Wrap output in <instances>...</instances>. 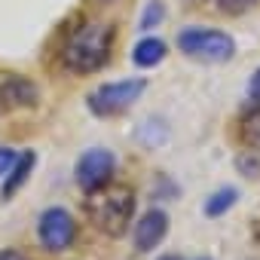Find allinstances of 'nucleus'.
<instances>
[{
    "label": "nucleus",
    "instance_id": "10",
    "mask_svg": "<svg viewBox=\"0 0 260 260\" xmlns=\"http://www.w3.org/2000/svg\"><path fill=\"white\" fill-rule=\"evenodd\" d=\"M31 169H34V153H31V150H25V153L16 159V166L10 169V178H7V184H4V199H13V196L19 193V187L28 181Z\"/></svg>",
    "mask_w": 260,
    "mask_h": 260
},
{
    "label": "nucleus",
    "instance_id": "4",
    "mask_svg": "<svg viewBox=\"0 0 260 260\" xmlns=\"http://www.w3.org/2000/svg\"><path fill=\"white\" fill-rule=\"evenodd\" d=\"M144 80H116V83H104L98 86L92 95H89V110L95 116H113V113H122L128 110L144 92Z\"/></svg>",
    "mask_w": 260,
    "mask_h": 260
},
{
    "label": "nucleus",
    "instance_id": "8",
    "mask_svg": "<svg viewBox=\"0 0 260 260\" xmlns=\"http://www.w3.org/2000/svg\"><path fill=\"white\" fill-rule=\"evenodd\" d=\"M37 86L25 77H10L0 83V107L4 110H19V107H34L37 104Z\"/></svg>",
    "mask_w": 260,
    "mask_h": 260
},
{
    "label": "nucleus",
    "instance_id": "14",
    "mask_svg": "<svg viewBox=\"0 0 260 260\" xmlns=\"http://www.w3.org/2000/svg\"><path fill=\"white\" fill-rule=\"evenodd\" d=\"M220 4V10H226V13H245L248 7H254L257 0H217Z\"/></svg>",
    "mask_w": 260,
    "mask_h": 260
},
{
    "label": "nucleus",
    "instance_id": "17",
    "mask_svg": "<svg viewBox=\"0 0 260 260\" xmlns=\"http://www.w3.org/2000/svg\"><path fill=\"white\" fill-rule=\"evenodd\" d=\"M0 260H28V257L19 254V251H13V248H7V251H0Z\"/></svg>",
    "mask_w": 260,
    "mask_h": 260
},
{
    "label": "nucleus",
    "instance_id": "2",
    "mask_svg": "<svg viewBox=\"0 0 260 260\" xmlns=\"http://www.w3.org/2000/svg\"><path fill=\"white\" fill-rule=\"evenodd\" d=\"M135 214V193L128 187H104L98 193H92L89 202V217L95 220V226L107 236H122L128 220Z\"/></svg>",
    "mask_w": 260,
    "mask_h": 260
},
{
    "label": "nucleus",
    "instance_id": "7",
    "mask_svg": "<svg viewBox=\"0 0 260 260\" xmlns=\"http://www.w3.org/2000/svg\"><path fill=\"white\" fill-rule=\"evenodd\" d=\"M166 233H169V214L153 208V211L141 214V220L135 226V248L138 251H153L166 239Z\"/></svg>",
    "mask_w": 260,
    "mask_h": 260
},
{
    "label": "nucleus",
    "instance_id": "3",
    "mask_svg": "<svg viewBox=\"0 0 260 260\" xmlns=\"http://www.w3.org/2000/svg\"><path fill=\"white\" fill-rule=\"evenodd\" d=\"M178 49L196 61L220 64V61L233 58L236 43L226 31H217V28H184L178 34Z\"/></svg>",
    "mask_w": 260,
    "mask_h": 260
},
{
    "label": "nucleus",
    "instance_id": "12",
    "mask_svg": "<svg viewBox=\"0 0 260 260\" xmlns=\"http://www.w3.org/2000/svg\"><path fill=\"white\" fill-rule=\"evenodd\" d=\"M239 135H242V141H245L248 147L260 150V107L242 116V122H239Z\"/></svg>",
    "mask_w": 260,
    "mask_h": 260
},
{
    "label": "nucleus",
    "instance_id": "13",
    "mask_svg": "<svg viewBox=\"0 0 260 260\" xmlns=\"http://www.w3.org/2000/svg\"><path fill=\"white\" fill-rule=\"evenodd\" d=\"M162 19H166V7L159 4V0H150L147 10L141 13V28H156Z\"/></svg>",
    "mask_w": 260,
    "mask_h": 260
},
{
    "label": "nucleus",
    "instance_id": "16",
    "mask_svg": "<svg viewBox=\"0 0 260 260\" xmlns=\"http://www.w3.org/2000/svg\"><path fill=\"white\" fill-rule=\"evenodd\" d=\"M248 95H251V101L260 104V68L254 71V77H251V83H248Z\"/></svg>",
    "mask_w": 260,
    "mask_h": 260
},
{
    "label": "nucleus",
    "instance_id": "5",
    "mask_svg": "<svg viewBox=\"0 0 260 260\" xmlns=\"http://www.w3.org/2000/svg\"><path fill=\"white\" fill-rule=\"evenodd\" d=\"M113 169H116V156L104 147H92L86 150L80 159H77V169H74V178L80 184V190H86L89 196L104 190L113 178Z\"/></svg>",
    "mask_w": 260,
    "mask_h": 260
},
{
    "label": "nucleus",
    "instance_id": "11",
    "mask_svg": "<svg viewBox=\"0 0 260 260\" xmlns=\"http://www.w3.org/2000/svg\"><path fill=\"white\" fill-rule=\"evenodd\" d=\"M236 199H239V190H233V187H220L214 196H208V202H205V214H208V217H220L223 211H230V208L236 205Z\"/></svg>",
    "mask_w": 260,
    "mask_h": 260
},
{
    "label": "nucleus",
    "instance_id": "15",
    "mask_svg": "<svg viewBox=\"0 0 260 260\" xmlns=\"http://www.w3.org/2000/svg\"><path fill=\"white\" fill-rule=\"evenodd\" d=\"M16 159H19V153H16V150H10V147H0V175H7V172L16 166Z\"/></svg>",
    "mask_w": 260,
    "mask_h": 260
},
{
    "label": "nucleus",
    "instance_id": "1",
    "mask_svg": "<svg viewBox=\"0 0 260 260\" xmlns=\"http://www.w3.org/2000/svg\"><path fill=\"white\" fill-rule=\"evenodd\" d=\"M110 46H113V25L89 22L71 37L64 49V61L77 74H89V71L104 68V61L110 58Z\"/></svg>",
    "mask_w": 260,
    "mask_h": 260
},
{
    "label": "nucleus",
    "instance_id": "18",
    "mask_svg": "<svg viewBox=\"0 0 260 260\" xmlns=\"http://www.w3.org/2000/svg\"><path fill=\"white\" fill-rule=\"evenodd\" d=\"M162 260H181V257H162Z\"/></svg>",
    "mask_w": 260,
    "mask_h": 260
},
{
    "label": "nucleus",
    "instance_id": "9",
    "mask_svg": "<svg viewBox=\"0 0 260 260\" xmlns=\"http://www.w3.org/2000/svg\"><path fill=\"white\" fill-rule=\"evenodd\" d=\"M162 58H166V43L156 40V37H144V40H138V46L132 49V61H135L138 68H156Z\"/></svg>",
    "mask_w": 260,
    "mask_h": 260
},
{
    "label": "nucleus",
    "instance_id": "6",
    "mask_svg": "<svg viewBox=\"0 0 260 260\" xmlns=\"http://www.w3.org/2000/svg\"><path fill=\"white\" fill-rule=\"evenodd\" d=\"M74 233H77V223L74 217L64 211V208H46L37 220V236H40V245L46 251H64L71 242H74Z\"/></svg>",
    "mask_w": 260,
    "mask_h": 260
}]
</instances>
